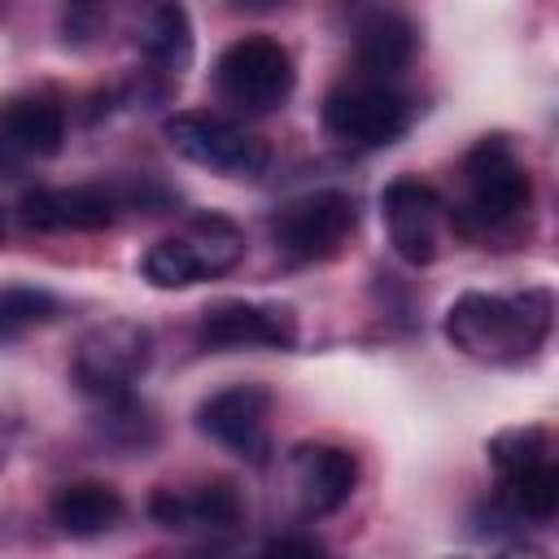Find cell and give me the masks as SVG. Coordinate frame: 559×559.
<instances>
[{
  "mask_svg": "<svg viewBox=\"0 0 559 559\" xmlns=\"http://www.w3.org/2000/svg\"><path fill=\"white\" fill-rule=\"evenodd\" d=\"M411 118H415V100L393 83H376V79L341 83L323 100L328 135L349 148H384L397 135H406Z\"/></svg>",
  "mask_w": 559,
  "mask_h": 559,
  "instance_id": "obj_6",
  "label": "cell"
},
{
  "mask_svg": "<svg viewBox=\"0 0 559 559\" xmlns=\"http://www.w3.org/2000/svg\"><path fill=\"white\" fill-rule=\"evenodd\" d=\"M61 314V301L48 288L35 284H4L0 288V345L26 336L31 328H44Z\"/></svg>",
  "mask_w": 559,
  "mask_h": 559,
  "instance_id": "obj_20",
  "label": "cell"
},
{
  "mask_svg": "<svg viewBox=\"0 0 559 559\" xmlns=\"http://www.w3.org/2000/svg\"><path fill=\"white\" fill-rule=\"evenodd\" d=\"M537 459H550V445H546L542 428H507L489 441V463H493L498 476H511V472H520L524 463H537Z\"/></svg>",
  "mask_w": 559,
  "mask_h": 559,
  "instance_id": "obj_21",
  "label": "cell"
},
{
  "mask_svg": "<svg viewBox=\"0 0 559 559\" xmlns=\"http://www.w3.org/2000/svg\"><path fill=\"white\" fill-rule=\"evenodd\" d=\"M502 502L520 515V520H555L559 511V472L550 459H537V463H524L520 472L502 476Z\"/></svg>",
  "mask_w": 559,
  "mask_h": 559,
  "instance_id": "obj_19",
  "label": "cell"
},
{
  "mask_svg": "<svg viewBox=\"0 0 559 559\" xmlns=\"http://www.w3.org/2000/svg\"><path fill=\"white\" fill-rule=\"evenodd\" d=\"M122 511H127L122 493L114 485H105V480L61 485L52 493V502H48V515L66 537H100L122 520Z\"/></svg>",
  "mask_w": 559,
  "mask_h": 559,
  "instance_id": "obj_17",
  "label": "cell"
},
{
  "mask_svg": "<svg viewBox=\"0 0 559 559\" xmlns=\"http://www.w3.org/2000/svg\"><path fill=\"white\" fill-rule=\"evenodd\" d=\"M214 83L231 109L271 114L293 96L297 70H293V57L280 39L249 35V39H236L231 48H223V57L214 66Z\"/></svg>",
  "mask_w": 559,
  "mask_h": 559,
  "instance_id": "obj_5",
  "label": "cell"
},
{
  "mask_svg": "<svg viewBox=\"0 0 559 559\" xmlns=\"http://www.w3.org/2000/svg\"><path fill=\"white\" fill-rule=\"evenodd\" d=\"M122 197L100 183H74V188H35L22 197L17 214L35 231H100L118 218Z\"/></svg>",
  "mask_w": 559,
  "mask_h": 559,
  "instance_id": "obj_12",
  "label": "cell"
},
{
  "mask_svg": "<svg viewBox=\"0 0 559 559\" xmlns=\"http://www.w3.org/2000/svg\"><path fill=\"white\" fill-rule=\"evenodd\" d=\"M380 218L389 227V245L406 266H428L441 245L445 201L424 179H393L380 192Z\"/></svg>",
  "mask_w": 559,
  "mask_h": 559,
  "instance_id": "obj_9",
  "label": "cell"
},
{
  "mask_svg": "<svg viewBox=\"0 0 559 559\" xmlns=\"http://www.w3.org/2000/svg\"><path fill=\"white\" fill-rule=\"evenodd\" d=\"M284 0H231V9H245V13H271L280 9Z\"/></svg>",
  "mask_w": 559,
  "mask_h": 559,
  "instance_id": "obj_23",
  "label": "cell"
},
{
  "mask_svg": "<svg viewBox=\"0 0 559 559\" xmlns=\"http://www.w3.org/2000/svg\"><path fill=\"white\" fill-rule=\"evenodd\" d=\"M66 144V109L52 96H17L0 105V148L44 162Z\"/></svg>",
  "mask_w": 559,
  "mask_h": 559,
  "instance_id": "obj_15",
  "label": "cell"
},
{
  "mask_svg": "<svg viewBox=\"0 0 559 559\" xmlns=\"http://www.w3.org/2000/svg\"><path fill=\"white\" fill-rule=\"evenodd\" d=\"M415 48H419V35H415L411 17H402V13H376L354 35V61H358L362 79H376V83H389L393 74H402L411 66Z\"/></svg>",
  "mask_w": 559,
  "mask_h": 559,
  "instance_id": "obj_16",
  "label": "cell"
},
{
  "mask_svg": "<svg viewBox=\"0 0 559 559\" xmlns=\"http://www.w3.org/2000/svg\"><path fill=\"white\" fill-rule=\"evenodd\" d=\"M162 135L179 157H188V162H197L214 175H227V179H258L271 162L266 144L253 131H245L240 122H231L223 114H210V109L170 114L162 122Z\"/></svg>",
  "mask_w": 559,
  "mask_h": 559,
  "instance_id": "obj_3",
  "label": "cell"
},
{
  "mask_svg": "<svg viewBox=\"0 0 559 559\" xmlns=\"http://www.w3.org/2000/svg\"><path fill=\"white\" fill-rule=\"evenodd\" d=\"M354 223H358L354 197L349 192H336V188H319V192H306V197L284 201L271 214V240H275V249L284 258L314 262V258L336 253L341 240L354 231Z\"/></svg>",
  "mask_w": 559,
  "mask_h": 559,
  "instance_id": "obj_7",
  "label": "cell"
},
{
  "mask_svg": "<svg viewBox=\"0 0 559 559\" xmlns=\"http://www.w3.org/2000/svg\"><path fill=\"white\" fill-rule=\"evenodd\" d=\"M441 332L467 358L515 362L550 336V293H542V288H528L520 297L463 293L450 301Z\"/></svg>",
  "mask_w": 559,
  "mask_h": 559,
  "instance_id": "obj_1",
  "label": "cell"
},
{
  "mask_svg": "<svg viewBox=\"0 0 559 559\" xmlns=\"http://www.w3.org/2000/svg\"><path fill=\"white\" fill-rule=\"evenodd\" d=\"M148 362H153V332L135 319H105L83 332L70 371L74 384L100 402L131 393V384L148 371Z\"/></svg>",
  "mask_w": 559,
  "mask_h": 559,
  "instance_id": "obj_4",
  "label": "cell"
},
{
  "mask_svg": "<svg viewBox=\"0 0 559 559\" xmlns=\"http://www.w3.org/2000/svg\"><path fill=\"white\" fill-rule=\"evenodd\" d=\"M293 485L306 515H332L358 489V459L345 445H297L293 450Z\"/></svg>",
  "mask_w": 559,
  "mask_h": 559,
  "instance_id": "obj_14",
  "label": "cell"
},
{
  "mask_svg": "<svg viewBox=\"0 0 559 559\" xmlns=\"http://www.w3.org/2000/svg\"><path fill=\"white\" fill-rule=\"evenodd\" d=\"M192 17L179 0H157L148 22H144V35H140V48L144 57L162 70V74H183L188 61H192Z\"/></svg>",
  "mask_w": 559,
  "mask_h": 559,
  "instance_id": "obj_18",
  "label": "cell"
},
{
  "mask_svg": "<svg viewBox=\"0 0 559 559\" xmlns=\"http://www.w3.org/2000/svg\"><path fill=\"white\" fill-rule=\"evenodd\" d=\"M0 240H4V218H0Z\"/></svg>",
  "mask_w": 559,
  "mask_h": 559,
  "instance_id": "obj_24",
  "label": "cell"
},
{
  "mask_svg": "<svg viewBox=\"0 0 559 559\" xmlns=\"http://www.w3.org/2000/svg\"><path fill=\"white\" fill-rule=\"evenodd\" d=\"M266 550L271 555H319L323 546L314 537H275V542H266Z\"/></svg>",
  "mask_w": 559,
  "mask_h": 559,
  "instance_id": "obj_22",
  "label": "cell"
},
{
  "mask_svg": "<svg viewBox=\"0 0 559 559\" xmlns=\"http://www.w3.org/2000/svg\"><path fill=\"white\" fill-rule=\"evenodd\" d=\"M463 179H467V210L485 227L511 223L528 205V192H533L528 170L520 166V157L511 153V144L502 135H489L467 153Z\"/></svg>",
  "mask_w": 559,
  "mask_h": 559,
  "instance_id": "obj_8",
  "label": "cell"
},
{
  "mask_svg": "<svg viewBox=\"0 0 559 559\" xmlns=\"http://www.w3.org/2000/svg\"><path fill=\"white\" fill-rule=\"evenodd\" d=\"M245 258V231L223 214H197L183 231L157 240L144 253V280L153 288H192L227 275Z\"/></svg>",
  "mask_w": 559,
  "mask_h": 559,
  "instance_id": "obj_2",
  "label": "cell"
},
{
  "mask_svg": "<svg viewBox=\"0 0 559 559\" xmlns=\"http://www.w3.org/2000/svg\"><path fill=\"white\" fill-rule=\"evenodd\" d=\"M148 515L179 533H236L245 524V498L231 480H205L197 489H157Z\"/></svg>",
  "mask_w": 559,
  "mask_h": 559,
  "instance_id": "obj_13",
  "label": "cell"
},
{
  "mask_svg": "<svg viewBox=\"0 0 559 559\" xmlns=\"http://www.w3.org/2000/svg\"><path fill=\"white\" fill-rule=\"evenodd\" d=\"M197 341L205 349H293L297 314L262 301H218L201 314Z\"/></svg>",
  "mask_w": 559,
  "mask_h": 559,
  "instance_id": "obj_11",
  "label": "cell"
},
{
  "mask_svg": "<svg viewBox=\"0 0 559 559\" xmlns=\"http://www.w3.org/2000/svg\"><path fill=\"white\" fill-rule=\"evenodd\" d=\"M266 415H271V393L262 384H227V389L210 393L197 406V428L210 441H218L231 454H240V459L262 467L266 454H271Z\"/></svg>",
  "mask_w": 559,
  "mask_h": 559,
  "instance_id": "obj_10",
  "label": "cell"
}]
</instances>
